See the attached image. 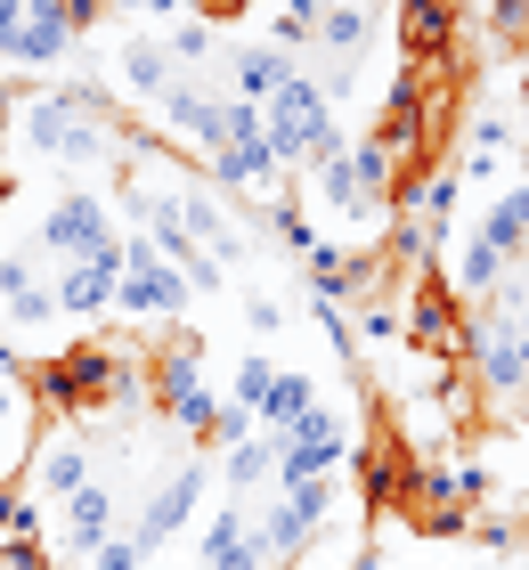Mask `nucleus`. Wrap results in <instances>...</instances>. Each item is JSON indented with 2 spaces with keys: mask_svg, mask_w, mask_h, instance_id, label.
Instances as JSON below:
<instances>
[{
  "mask_svg": "<svg viewBox=\"0 0 529 570\" xmlns=\"http://www.w3.org/2000/svg\"><path fill=\"white\" fill-rule=\"evenodd\" d=\"M0 131L17 139L25 164H41L49 179H58V188H82L90 171L139 179V164H155V139L123 131V122L98 107V90H74V82L9 90V107H0Z\"/></svg>",
  "mask_w": 529,
  "mask_h": 570,
  "instance_id": "obj_1",
  "label": "nucleus"
},
{
  "mask_svg": "<svg viewBox=\"0 0 529 570\" xmlns=\"http://www.w3.org/2000/svg\"><path fill=\"white\" fill-rule=\"evenodd\" d=\"M33 253L49 269H66V262H123V213L106 204L98 188H49L33 204Z\"/></svg>",
  "mask_w": 529,
  "mask_h": 570,
  "instance_id": "obj_2",
  "label": "nucleus"
},
{
  "mask_svg": "<svg viewBox=\"0 0 529 570\" xmlns=\"http://www.w3.org/2000/svg\"><path fill=\"white\" fill-rule=\"evenodd\" d=\"M261 139L277 147V164H285V171H310V164H326V155L351 147V131H342V115H334V98L317 90V73H310V66L270 98V107H261Z\"/></svg>",
  "mask_w": 529,
  "mask_h": 570,
  "instance_id": "obj_3",
  "label": "nucleus"
},
{
  "mask_svg": "<svg viewBox=\"0 0 529 570\" xmlns=\"http://www.w3.org/2000/svg\"><path fill=\"white\" fill-rule=\"evenodd\" d=\"M196 302V285L179 277L164 253H155L147 237H130L123 228V277H115V318L123 326H179Z\"/></svg>",
  "mask_w": 529,
  "mask_h": 570,
  "instance_id": "obj_4",
  "label": "nucleus"
},
{
  "mask_svg": "<svg viewBox=\"0 0 529 570\" xmlns=\"http://www.w3.org/2000/svg\"><path fill=\"white\" fill-rule=\"evenodd\" d=\"M351 456H359V432H351V416H342V400H310L302 416L277 432V489L334 481Z\"/></svg>",
  "mask_w": 529,
  "mask_h": 570,
  "instance_id": "obj_5",
  "label": "nucleus"
},
{
  "mask_svg": "<svg viewBox=\"0 0 529 570\" xmlns=\"http://www.w3.org/2000/svg\"><path fill=\"white\" fill-rule=\"evenodd\" d=\"M212 489H221V464H212V449H188V456H179L164 481L147 489V505H139V522H130V538H139L147 554H164L172 538H179V530H188L196 513H204V498H212Z\"/></svg>",
  "mask_w": 529,
  "mask_h": 570,
  "instance_id": "obj_6",
  "label": "nucleus"
},
{
  "mask_svg": "<svg viewBox=\"0 0 529 570\" xmlns=\"http://www.w3.org/2000/svg\"><path fill=\"white\" fill-rule=\"evenodd\" d=\"M115 530H123V489L98 473L90 489H74V498L49 513V538H41V547H49V562H58V570H82Z\"/></svg>",
  "mask_w": 529,
  "mask_h": 570,
  "instance_id": "obj_7",
  "label": "nucleus"
},
{
  "mask_svg": "<svg viewBox=\"0 0 529 570\" xmlns=\"http://www.w3.org/2000/svg\"><path fill=\"white\" fill-rule=\"evenodd\" d=\"M0 326L9 334H58V285L33 245H0Z\"/></svg>",
  "mask_w": 529,
  "mask_h": 570,
  "instance_id": "obj_8",
  "label": "nucleus"
},
{
  "mask_svg": "<svg viewBox=\"0 0 529 570\" xmlns=\"http://www.w3.org/2000/svg\"><path fill=\"white\" fill-rule=\"evenodd\" d=\"M98 481V440L82 432V424H66V432H41L33 440V464H25V489L58 513L74 489H90Z\"/></svg>",
  "mask_w": 529,
  "mask_h": 570,
  "instance_id": "obj_9",
  "label": "nucleus"
},
{
  "mask_svg": "<svg viewBox=\"0 0 529 570\" xmlns=\"http://www.w3.org/2000/svg\"><path fill=\"white\" fill-rule=\"evenodd\" d=\"M464 326H472V309L440 285V269L408 285V302H400V334H408L415 351H432V358H464Z\"/></svg>",
  "mask_w": 529,
  "mask_h": 570,
  "instance_id": "obj_10",
  "label": "nucleus"
},
{
  "mask_svg": "<svg viewBox=\"0 0 529 570\" xmlns=\"http://www.w3.org/2000/svg\"><path fill=\"white\" fill-rule=\"evenodd\" d=\"M179 82H188V73L172 66V49L155 41V33H130V41L115 49V90L130 98V107H147V115H155V107H164V98H172Z\"/></svg>",
  "mask_w": 529,
  "mask_h": 570,
  "instance_id": "obj_11",
  "label": "nucleus"
},
{
  "mask_svg": "<svg viewBox=\"0 0 529 570\" xmlns=\"http://www.w3.org/2000/svg\"><path fill=\"white\" fill-rule=\"evenodd\" d=\"M221 66H228V82H221V90H228V98H245V107H270V98L302 73V58H285L277 41H228V49H221Z\"/></svg>",
  "mask_w": 529,
  "mask_h": 570,
  "instance_id": "obj_12",
  "label": "nucleus"
},
{
  "mask_svg": "<svg viewBox=\"0 0 529 570\" xmlns=\"http://www.w3.org/2000/svg\"><path fill=\"white\" fill-rule=\"evenodd\" d=\"M196 570H270V562H261V547H253V505L221 498V505L204 513V530H196Z\"/></svg>",
  "mask_w": 529,
  "mask_h": 570,
  "instance_id": "obj_13",
  "label": "nucleus"
},
{
  "mask_svg": "<svg viewBox=\"0 0 529 570\" xmlns=\"http://www.w3.org/2000/svg\"><path fill=\"white\" fill-rule=\"evenodd\" d=\"M115 277H123V262H66V269H49V285H58V318L66 326L115 318Z\"/></svg>",
  "mask_w": 529,
  "mask_h": 570,
  "instance_id": "obj_14",
  "label": "nucleus"
},
{
  "mask_svg": "<svg viewBox=\"0 0 529 570\" xmlns=\"http://www.w3.org/2000/svg\"><path fill=\"white\" fill-rule=\"evenodd\" d=\"M375 33H383V9H375V0H326V17H317V66H326V58H342V66H351V58H366V49H375Z\"/></svg>",
  "mask_w": 529,
  "mask_h": 570,
  "instance_id": "obj_15",
  "label": "nucleus"
},
{
  "mask_svg": "<svg viewBox=\"0 0 529 570\" xmlns=\"http://www.w3.org/2000/svg\"><path fill=\"white\" fill-rule=\"evenodd\" d=\"M270 481H277V432H245V440H228V449H221V498L253 505Z\"/></svg>",
  "mask_w": 529,
  "mask_h": 570,
  "instance_id": "obj_16",
  "label": "nucleus"
},
{
  "mask_svg": "<svg viewBox=\"0 0 529 570\" xmlns=\"http://www.w3.org/2000/svg\"><path fill=\"white\" fill-rule=\"evenodd\" d=\"M457 0H400V41L415 49L423 66H448V49H457Z\"/></svg>",
  "mask_w": 529,
  "mask_h": 570,
  "instance_id": "obj_17",
  "label": "nucleus"
},
{
  "mask_svg": "<svg viewBox=\"0 0 529 570\" xmlns=\"http://www.w3.org/2000/svg\"><path fill=\"white\" fill-rule=\"evenodd\" d=\"M472 237H489L497 253H506V262H521V245H529V179H506V188L481 204Z\"/></svg>",
  "mask_w": 529,
  "mask_h": 570,
  "instance_id": "obj_18",
  "label": "nucleus"
},
{
  "mask_svg": "<svg viewBox=\"0 0 529 570\" xmlns=\"http://www.w3.org/2000/svg\"><path fill=\"white\" fill-rule=\"evenodd\" d=\"M155 41L172 49V66H179V73H204L212 58H221V24H212L204 9H188V17H172L164 33H155Z\"/></svg>",
  "mask_w": 529,
  "mask_h": 570,
  "instance_id": "obj_19",
  "label": "nucleus"
},
{
  "mask_svg": "<svg viewBox=\"0 0 529 570\" xmlns=\"http://www.w3.org/2000/svg\"><path fill=\"white\" fill-rule=\"evenodd\" d=\"M310 188H317V213H334V220H366V196H359V179H351V147L326 155V164H310Z\"/></svg>",
  "mask_w": 529,
  "mask_h": 570,
  "instance_id": "obj_20",
  "label": "nucleus"
},
{
  "mask_svg": "<svg viewBox=\"0 0 529 570\" xmlns=\"http://www.w3.org/2000/svg\"><path fill=\"white\" fill-rule=\"evenodd\" d=\"M310 400H326V392H317V375H302V367H277V392L261 400V416H253V424H261V432H285V424H294Z\"/></svg>",
  "mask_w": 529,
  "mask_h": 570,
  "instance_id": "obj_21",
  "label": "nucleus"
},
{
  "mask_svg": "<svg viewBox=\"0 0 529 570\" xmlns=\"http://www.w3.org/2000/svg\"><path fill=\"white\" fill-rule=\"evenodd\" d=\"M277 392V358H261V351H245L236 358V383H228V400L245 407V416H261V400Z\"/></svg>",
  "mask_w": 529,
  "mask_h": 570,
  "instance_id": "obj_22",
  "label": "nucleus"
},
{
  "mask_svg": "<svg viewBox=\"0 0 529 570\" xmlns=\"http://www.w3.org/2000/svg\"><path fill=\"white\" fill-rule=\"evenodd\" d=\"M82 570H155V554L139 547V538H130V530H115V538H106V547L82 562Z\"/></svg>",
  "mask_w": 529,
  "mask_h": 570,
  "instance_id": "obj_23",
  "label": "nucleus"
},
{
  "mask_svg": "<svg viewBox=\"0 0 529 570\" xmlns=\"http://www.w3.org/2000/svg\"><path fill=\"white\" fill-rule=\"evenodd\" d=\"M0 570H49V547L41 538H0Z\"/></svg>",
  "mask_w": 529,
  "mask_h": 570,
  "instance_id": "obj_24",
  "label": "nucleus"
},
{
  "mask_svg": "<svg viewBox=\"0 0 529 570\" xmlns=\"http://www.w3.org/2000/svg\"><path fill=\"white\" fill-rule=\"evenodd\" d=\"M245 326H253V334H277V326H285V302L253 285V294H245Z\"/></svg>",
  "mask_w": 529,
  "mask_h": 570,
  "instance_id": "obj_25",
  "label": "nucleus"
},
{
  "mask_svg": "<svg viewBox=\"0 0 529 570\" xmlns=\"http://www.w3.org/2000/svg\"><path fill=\"white\" fill-rule=\"evenodd\" d=\"M513 107H521V115H529V66H521V73H513Z\"/></svg>",
  "mask_w": 529,
  "mask_h": 570,
  "instance_id": "obj_26",
  "label": "nucleus"
},
{
  "mask_svg": "<svg viewBox=\"0 0 529 570\" xmlns=\"http://www.w3.org/2000/svg\"><path fill=\"white\" fill-rule=\"evenodd\" d=\"M334 570H375V554H351V562H334Z\"/></svg>",
  "mask_w": 529,
  "mask_h": 570,
  "instance_id": "obj_27",
  "label": "nucleus"
},
{
  "mask_svg": "<svg viewBox=\"0 0 529 570\" xmlns=\"http://www.w3.org/2000/svg\"><path fill=\"white\" fill-rule=\"evenodd\" d=\"M0 367H17V375H25V358H17V351H9V343H0Z\"/></svg>",
  "mask_w": 529,
  "mask_h": 570,
  "instance_id": "obj_28",
  "label": "nucleus"
},
{
  "mask_svg": "<svg viewBox=\"0 0 529 570\" xmlns=\"http://www.w3.org/2000/svg\"><path fill=\"white\" fill-rule=\"evenodd\" d=\"M521 262H529V245H521Z\"/></svg>",
  "mask_w": 529,
  "mask_h": 570,
  "instance_id": "obj_29",
  "label": "nucleus"
},
{
  "mask_svg": "<svg viewBox=\"0 0 529 570\" xmlns=\"http://www.w3.org/2000/svg\"><path fill=\"white\" fill-rule=\"evenodd\" d=\"M513 570H529V562H513Z\"/></svg>",
  "mask_w": 529,
  "mask_h": 570,
  "instance_id": "obj_30",
  "label": "nucleus"
},
{
  "mask_svg": "<svg viewBox=\"0 0 529 570\" xmlns=\"http://www.w3.org/2000/svg\"><path fill=\"white\" fill-rule=\"evenodd\" d=\"M49 570H58V562H49Z\"/></svg>",
  "mask_w": 529,
  "mask_h": 570,
  "instance_id": "obj_31",
  "label": "nucleus"
}]
</instances>
